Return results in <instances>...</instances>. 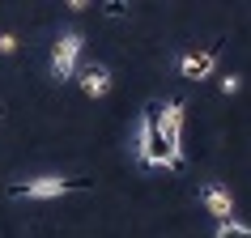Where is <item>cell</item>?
I'll return each mask as SVG.
<instances>
[{
	"instance_id": "8fae6325",
	"label": "cell",
	"mask_w": 251,
	"mask_h": 238,
	"mask_svg": "<svg viewBox=\"0 0 251 238\" xmlns=\"http://www.w3.org/2000/svg\"><path fill=\"white\" fill-rule=\"evenodd\" d=\"M106 13H111V17H124V13H128V4H119V0H111V4H106Z\"/></svg>"
},
{
	"instance_id": "3957f363",
	"label": "cell",
	"mask_w": 251,
	"mask_h": 238,
	"mask_svg": "<svg viewBox=\"0 0 251 238\" xmlns=\"http://www.w3.org/2000/svg\"><path fill=\"white\" fill-rule=\"evenodd\" d=\"M77 64H81V34L77 30H64V34L51 43V77L68 81L77 72Z\"/></svg>"
},
{
	"instance_id": "5b68a950",
	"label": "cell",
	"mask_w": 251,
	"mask_h": 238,
	"mask_svg": "<svg viewBox=\"0 0 251 238\" xmlns=\"http://www.w3.org/2000/svg\"><path fill=\"white\" fill-rule=\"evenodd\" d=\"M213 64H217V43H213V47H204V51H187L183 60H179L183 77H192V81H204V77L213 72Z\"/></svg>"
},
{
	"instance_id": "30bf717a",
	"label": "cell",
	"mask_w": 251,
	"mask_h": 238,
	"mask_svg": "<svg viewBox=\"0 0 251 238\" xmlns=\"http://www.w3.org/2000/svg\"><path fill=\"white\" fill-rule=\"evenodd\" d=\"M238 85H243L238 77H222V94H238Z\"/></svg>"
},
{
	"instance_id": "6da1fadb",
	"label": "cell",
	"mask_w": 251,
	"mask_h": 238,
	"mask_svg": "<svg viewBox=\"0 0 251 238\" xmlns=\"http://www.w3.org/2000/svg\"><path fill=\"white\" fill-rule=\"evenodd\" d=\"M141 166H166V170H183V153L166 145L162 136V102H149L141 111V149H136Z\"/></svg>"
},
{
	"instance_id": "ba28073f",
	"label": "cell",
	"mask_w": 251,
	"mask_h": 238,
	"mask_svg": "<svg viewBox=\"0 0 251 238\" xmlns=\"http://www.w3.org/2000/svg\"><path fill=\"white\" fill-rule=\"evenodd\" d=\"M217 238H251V225H243V221H217Z\"/></svg>"
},
{
	"instance_id": "9c48e42d",
	"label": "cell",
	"mask_w": 251,
	"mask_h": 238,
	"mask_svg": "<svg viewBox=\"0 0 251 238\" xmlns=\"http://www.w3.org/2000/svg\"><path fill=\"white\" fill-rule=\"evenodd\" d=\"M0 51H4V55L17 51V39H13V34H0Z\"/></svg>"
},
{
	"instance_id": "52a82bcc",
	"label": "cell",
	"mask_w": 251,
	"mask_h": 238,
	"mask_svg": "<svg viewBox=\"0 0 251 238\" xmlns=\"http://www.w3.org/2000/svg\"><path fill=\"white\" fill-rule=\"evenodd\" d=\"M81 90L90 94V98H106L111 94V72H106V64H85L81 68Z\"/></svg>"
},
{
	"instance_id": "8992f818",
	"label": "cell",
	"mask_w": 251,
	"mask_h": 238,
	"mask_svg": "<svg viewBox=\"0 0 251 238\" xmlns=\"http://www.w3.org/2000/svg\"><path fill=\"white\" fill-rule=\"evenodd\" d=\"M200 196H204V209H209L217 221H234V200H230V191H226L222 183H209Z\"/></svg>"
},
{
	"instance_id": "277c9868",
	"label": "cell",
	"mask_w": 251,
	"mask_h": 238,
	"mask_svg": "<svg viewBox=\"0 0 251 238\" xmlns=\"http://www.w3.org/2000/svg\"><path fill=\"white\" fill-rule=\"evenodd\" d=\"M162 136L171 149L183 153V102H162Z\"/></svg>"
},
{
	"instance_id": "7a4b0ae2",
	"label": "cell",
	"mask_w": 251,
	"mask_h": 238,
	"mask_svg": "<svg viewBox=\"0 0 251 238\" xmlns=\"http://www.w3.org/2000/svg\"><path fill=\"white\" fill-rule=\"evenodd\" d=\"M85 179H60V174H43V179H26V183H13L9 196L17 200H55L64 191H85Z\"/></svg>"
}]
</instances>
